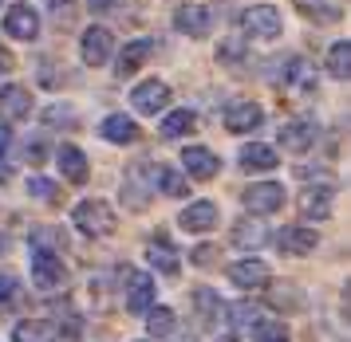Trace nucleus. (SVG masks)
<instances>
[{"instance_id":"nucleus-1","label":"nucleus","mask_w":351,"mask_h":342,"mask_svg":"<svg viewBox=\"0 0 351 342\" xmlns=\"http://www.w3.org/2000/svg\"><path fill=\"white\" fill-rule=\"evenodd\" d=\"M71 220L80 224V233L87 236H107L114 228V213H111V205L107 201H80L75 205V213H71Z\"/></svg>"},{"instance_id":"nucleus-2","label":"nucleus","mask_w":351,"mask_h":342,"mask_svg":"<svg viewBox=\"0 0 351 342\" xmlns=\"http://www.w3.org/2000/svg\"><path fill=\"white\" fill-rule=\"evenodd\" d=\"M60 283H64V260H60L51 248L36 244L32 248V287H40V291H56Z\"/></svg>"},{"instance_id":"nucleus-3","label":"nucleus","mask_w":351,"mask_h":342,"mask_svg":"<svg viewBox=\"0 0 351 342\" xmlns=\"http://www.w3.org/2000/svg\"><path fill=\"white\" fill-rule=\"evenodd\" d=\"M241 28L253 40H276L280 36V12L272 4H253V8L241 12Z\"/></svg>"},{"instance_id":"nucleus-4","label":"nucleus","mask_w":351,"mask_h":342,"mask_svg":"<svg viewBox=\"0 0 351 342\" xmlns=\"http://www.w3.org/2000/svg\"><path fill=\"white\" fill-rule=\"evenodd\" d=\"M241 201H245V209H249V213H256V217H269V213H276V209L285 205V189L272 185V181H265V185H249L245 193H241Z\"/></svg>"},{"instance_id":"nucleus-5","label":"nucleus","mask_w":351,"mask_h":342,"mask_svg":"<svg viewBox=\"0 0 351 342\" xmlns=\"http://www.w3.org/2000/svg\"><path fill=\"white\" fill-rule=\"evenodd\" d=\"M174 28L182 31V36L202 40V36H209V28H213V12H209L206 4H182L174 12Z\"/></svg>"},{"instance_id":"nucleus-6","label":"nucleus","mask_w":351,"mask_h":342,"mask_svg":"<svg viewBox=\"0 0 351 342\" xmlns=\"http://www.w3.org/2000/svg\"><path fill=\"white\" fill-rule=\"evenodd\" d=\"M130 103H134L138 114H158V110L170 103V87H166L162 79H146V83H138V87L130 91Z\"/></svg>"},{"instance_id":"nucleus-7","label":"nucleus","mask_w":351,"mask_h":342,"mask_svg":"<svg viewBox=\"0 0 351 342\" xmlns=\"http://www.w3.org/2000/svg\"><path fill=\"white\" fill-rule=\"evenodd\" d=\"M4 31L16 36V40H36L40 36V16H36L32 4H12L8 16H4Z\"/></svg>"},{"instance_id":"nucleus-8","label":"nucleus","mask_w":351,"mask_h":342,"mask_svg":"<svg viewBox=\"0 0 351 342\" xmlns=\"http://www.w3.org/2000/svg\"><path fill=\"white\" fill-rule=\"evenodd\" d=\"M111 44H114V36L107 28H87L83 31V63L87 67H103V63L111 60Z\"/></svg>"},{"instance_id":"nucleus-9","label":"nucleus","mask_w":351,"mask_h":342,"mask_svg":"<svg viewBox=\"0 0 351 342\" xmlns=\"http://www.w3.org/2000/svg\"><path fill=\"white\" fill-rule=\"evenodd\" d=\"M182 166H186V173L197 177V181H209V177H217V170H221L217 154L206 150V146H190V150L182 154Z\"/></svg>"},{"instance_id":"nucleus-10","label":"nucleus","mask_w":351,"mask_h":342,"mask_svg":"<svg viewBox=\"0 0 351 342\" xmlns=\"http://www.w3.org/2000/svg\"><path fill=\"white\" fill-rule=\"evenodd\" d=\"M316 228H304V224H292L285 233L276 236V248L285 252V256H308V252L316 248Z\"/></svg>"},{"instance_id":"nucleus-11","label":"nucleus","mask_w":351,"mask_h":342,"mask_svg":"<svg viewBox=\"0 0 351 342\" xmlns=\"http://www.w3.org/2000/svg\"><path fill=\"white\" fill-rule=\"evenodd\" d=\"M178 224H182L186 233H209V228L217 224V205L213 201H193L190 209H182Z\"/></svg>"},{"instance_id":"nucleus-12","label":"nucleus","mask_w":351,"mask_h":342,"mask_svg":"<svg viewBox=\"0 0 351 342\" xmlns=\"http://www.w3.org/2000/svg\"><path fill=\"white\" fill-rule=\"evenodd\" d=\"M127 280H130V291H127V311L134 315H143L150 311V303H154V280L150 276H143V272H127Z\"/></svg>"},{"instance_id":"nucleus-13","label":"nucleus","mask_w":351,"mask_h":342,"mask_svg":"<svg viewBox=\"0 0 351 342\" xmlns=\"http://www.w3.org/2000/svg\"><path fill=\"white\" fill-rule=\"evenodd\" d=\"M312 142H316V126H312V122H304V118H292V122L280 126V146H285L288 154H304Z\"/></svg>"},{"instance_id":"nucleus-14","label":"nucleus","mask_w":351,"mask_h":342,"mask_svg":"<svg viewBox=\"0 0 351 342\" xmlns=\"http://www.w3.org/2000/svg\"><path fill=\"white\" fill-rule=\"evenodd\" d=\"M261 118H265V110L256 107V103H233V107L225 110V126L233 130V134H245V130H256L261 126Z\"/></svg>"},{"instance_id":"nucleus-15","label":"nucleus","mask_w":351,"mask_h":342,"mask_svg":"<svg viewBox=\"0 0 351 342\" xmlns=\"http://www.w3.org/2000/svg\"><path fill=\"white\" fill-rule=\"evenodd\" d=\"M332 185H319V189H308L300 197V213L308 220H328L332 217Z\"/></svg>"},{"instance_id":"nucleus-16","label":"nucleus","mask_w":351,"mask_h":342,"mask_svg":"<svg viewBox=\"0 0 351 342\" xmlns=\"http://www.w3.org/2000/svg\"><path fill=\"white\" fill-rule=\"evenodd\" d=\"M56 166L64 170V177L67 181H75V185H83L87 181V157H83V150L80 146H60V154H56Z\"/></svg>"},{"instance_id":"nucleus-17","label":"nucleus","mask_w":351,"mask_h":342,"mask_svg":"<svg viewBox=\"0 0 351 342\" xmlns=\"http://www.w3.org/2000/svg\"><path fill=\"white\" fill-rule=\"evenodd\" d=\"M146 256H150V264L158 267L162 276H178V252H174V244L166 240V236H154L150 244H146Z\"/></svg>"},{"instance_id":"nucleus-18","label":"nucleus","mask_w":351,"mask_h":342,"mask_svg":"<svg viewBox=\"0 0 351 342\" xmlns=\"http://www.w3.org/2000/svg\"><path fill=\"white\" fill-rule=\"evenodd\" d=\"M229 280L237 283V287H265L269 283V267L261 264V260H241V264H233L229 267Z\"/></svg>"},{"instance_id":"nucleus-19","label":"nucleus","mask_w":351,"mask_h":342,"mask_svg":"<svg viewBox=\"0 0 351 342\" xmlns=\"http://www.w3.org/2000/svg\"><path fill=\"white\" fill-rule=\"evenodd\" d=\"M60 339V327L51 319H28L12 330V342H56Z\"/></svg>"},{"instance_id":"nucleus-20","label":"nucleus","mask_w":351,"mask_h":342,"mask_svg":"<svg viewBox=\"0 0 351 342\" xmlns=\"http://www.w3.org/2000/svg\"><path fill=\"white\" fill-rule=\"evenodd\" d=\"M150 55H154V40H134V44L123 47V55H119V67H114V71H119V75H134Z\"/></svg>"},{"instance_id":"nucleus-21","label":"nucleus","mask_w":351,"mask_h":342,"mask_svg":"<svg viewBox=\"0 0 351 342\" xmlns=\"http://www.w3.org/2000/svg\"><path fill=\"white\" fill-rule=\"evenodd\" d=\"M103 138L114 142V146H130V142H138V122L127 118V114H111L103 122Z\"/></svg>"},{"instance_id":"nucleus-22","label":"nucleus","mask_w":351,"mask_h":342,"mask_svg":"<svg viewBox=\"0 0 351 342\" xmlns=\"http://www.w3.org/2000/svg\"><path fill=\"white\" fill-rule=\"evenodd\" d=\"M276 166H280V161H276V150L261 146V142H253V146H245V150H241V170L265 173V170H276Z\"/></svg>"},{"instance_id":"nucleus-23","label":"nucleus","mask_w":351,"mask_h":342,"mask_svg":"<svg viewBox=\"0 0 351 342\" xmlns=\"http://www.w3.org/2000/svg\"><path fill=\"white\" fill-rule=\"evenodd\" d=\"M0 110H4L8 118H24V114L32 110V98H28V91H24V87L8 83V87H0Z\"/></svg>"},{"instance_id":"nucleus-24","label":"nucleus","mask_w":351,"mask_h":342,"mask_svg":"<svg viewBox=\"0 0 351 342\" xmlns=\"http://www.w3.org/2000/svg\"><path fill=\"white\" fill-rule=\"evenodd\" d=\"M249 330H253V342H288V327L280 319H256Z\"/></svg>"},{"instance_id":"nucleus-25","label":"nucleus","mask_w":351,"mask_h":342,"mask_svg":"<svg viewBox=\"0 0 351 342\" xmlns=\"http://www.w3.org/2000/svg\"><path fill=\"white\" fill-rule=\"evenodd\" d=\"M233 240H237L241 248H261V244L269 240V233H265V224L245 220V224H237V228H233Z\"/></svg>"},{"instance_id":"nucleus-26","label":"nucleus","mask_w":351,"mask_h":342,"mask_svg":"<svg viewBox=\"0 0 351 342\" xmlns=\"http://www.w3.org/2000/svg\"><path fill=\"white\" fill-rule=\"evenodd\" d=\"M193 303H197V311H202V323H217L221 319V299L213 295V291H206V287H197L193 291Z\"/></svg>"},{"instance_id":"nucleus-27","label":"nucleus","mask_w":351,"mask_h":342,"mask_svg":"<svg viewBox=\"0 0 351 342\" xmlns=\"http://www.w3.org/2000/svg\"><path fill=\"white\" fill-rule=\"evenodd\" d=\"M328 71H332L335 79H348V71H351V47H348V40L332 44V51H328Z\"/></svg>"},{"instance_id":"nucleus-28","label":"nucleus","mask_w":351,"mask_h":342,"mask_svg":"<svg viewBox=\"0 0 351 342\" xmlns=\"http://www.w3.org/2000/svg\"><path fill=\"white\" fill-rule=\"evenodd\" d=\"M146 315H150V319H146V330H150L154 339H166V334L174 330V311H170V307H150Z\"/></svg>"},{"instance_id":"nucleus-29","label":"nucleus","mask_w":351,"mask_h":342,"mask_svg":"<svg viewBox=\"0 0 351 342\" xmlns=\"http://www.w3.org/2000/svg\"><path fill=\"white\" fill-rule=\"evenodd\" d=\"M193 122H197V118H193L190 110H174V114H166L162 134H166V138H182V134H190L193 130Z\"/></svg>"},{"instance_id":"nucleus-30","label":"nucleus","mask_w":351,"mask_h":342,"mask_svg":"<svg viewBox=\"0 0 351 342\" xmlns=\"http://www.w3.org/2000/svg\"><path fill=\"white\" fill-rule=\"evenodd\" d=\"M158 185H162V193H166V197H186V193H190L186 177H182V173H174V170H166V166L158 170Z\"/></svg>"},{"instance_id":"nucleus-31","label":"nucleus","mask_w":351,"mask_h":342,"mask_svg":"<svg viewBox=\"0 0 351 342\" xmlns=\"http://www.w3.org/2000/svg\"><path fill=\"white\" fill-rule=\"evenodd\" d=\"M28 193H32L36 201H56L60 189H56V181H48V177H32V181H28Z\"/></svg>"},{"instance_id":"nucleus-32","label":"nucleus","mask_w":351,"mask_h":342,"mask_svg":"<svg viewBox=\"0 0 351 342\" xmlns=\"http://www.w3.org/2000/svg\"><path fill=\"white\" fill-rule=\"evenodd\" d=\"M324 4H328V0H300V12L304 16H319V20H339V16H343L339 8L332 12V8H324Z\"/></svg>"},{"instance_id":"nucleus-33","label":"nucleus","mask_w":351,"mask_h":342,"mask_svg":"<svg viewBox=\"0 0 351 342\" xmlns=\"http://www.w3.org/2000/svg\"><path fill=\"white\" fill-rule=\"evenodd\" d=\"M12 299H16V280L0 276V303H12Z\"/></svg>"},{"instance_id":"nucleus-34","label":"nucleus","mask_w":351,"mask_h":342,"mask_svg":"<svg viewBox=\"0 0 351 342\" xmlns=\"http://www.w3.org/2000/svg\"><path fill=\"white\" fill-rule=\"evenodd\" d=\"M119 4H134V0H91L95 12H111V8H119Z\"/></svg>"},{"instance_id":"nucleus-35","label":"nucleus","mask_w":351,"mask_h":342,"mask_svg":"<svg viewBox=\"0 0 351 342\" xmlns=\"http://www.w3.org/2000/svg\"><path fill=\"white\" fill-rule=\"evenodd\" d=\"M67 4H71V0H51V12L60 16V20H67V16H71V8H67Z\"/></svg>"},{"instance_id":"nucleus-36","label":"nucleus","mask_w":351,"mask_h":342,"mask_svg":"<svg viewBox=\"0 0 351 342\" xmlns=\"http://www.w3.org/2000/svg\"><path fill=\"white\" fill-rule=\"evenodd\" d=\"M209 260H213V248H197V252H193V264H202V267H206Z\"/></svg>"},{"instance_id":"nucleus-37","label":"nucleus","mask_w":351,"mask_h":342,"mask_svg":"<svg viewBox=\"0 0 351 342\" xmlns=\"http://www.w3.org/2000/svg\"><path fill=\"white\" fill-rule=\"evenodd\" d=\"M8 142H12V130H8V126H0V154L8 150Z\"/></svg>"},{"instance_id":"nucleus-38","label":"nucleus","mask_w":351,"mask_h":342,"mask_svg":"<svg viewBox=\"0 0 351 342\" xmlns=\"http://www.w3.org/2000/svg\"><path fill=\"white\" fill-rule=\"evenodd\" d=\"M4 71H12V55H8V51L0 47V75H4Z\"/></svg>"},{"instance_id":"nucleus-39","label":"nucleus","mask_w":351,"mask_h":342,"mask_svg":"<svg viewBox=\"0 0 351 342\" xmlns=\"http://www.w3.org/2000/svg\"><path fill=\"white\" fill-rule=\"evenodd\" d=\"M4 181H12V170H8V166L0 161V185H4Z\"/></svg>"},{"instance_id":"nucleus-40","label":"nucleus","mask_w":351,"mask_h":342,"mask_svg":"<svg viewBox=\"0 0 351 342\" xmlns=\"http://www.w3.org/2000/svg\"><path fill=\"white\" fill-rule=\"evenodd\" d=\"M217 342H237V339H233V334H221V339H217Z\"/></svg>"}]
</instances>
